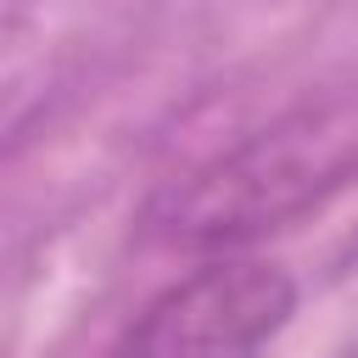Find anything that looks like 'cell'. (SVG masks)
<instances>
[{
    "label": "cell",
    "instance_id": "7a4b0ae2",
    "mask_svg": "<svg viewBox=\"0 0 358 358\" xmlns=\"http://www.w3.org/2000/svg\"><path fill=\"white\" fill-rule=\"evenodd\" d=\"M296 319V280L246 252H218L162 285L101 358H268Z\"/></svg>",
    "mask_w": 358,
    "mask_h": 358
},
{
    "label": "cell",
    "instance_id": "6da1fadb",
    "mask_svg": "<svg viewBox=\"0 0 358 358\" xmlns=\"http://www.w3.org/2000/svg\"><path fill=\"white\" fill-rule=\"evenodd\" d=\"M352 173L358 134L324 112H302L162 185L145 207V229L185 252H241L246 241L319 213Z\"/></svg>",
    "mask_w": 358,
    "mask_h": 358
}]
</instances>
